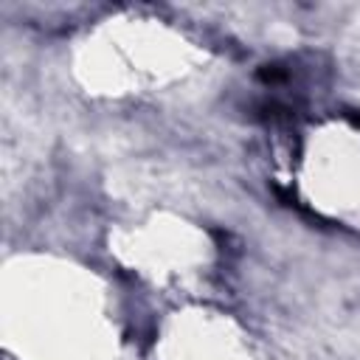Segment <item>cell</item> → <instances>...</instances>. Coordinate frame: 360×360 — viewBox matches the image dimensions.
Masks as SVG:
<instances>
[{"label":"cell","mask_w":360,"mask_h":360,"mask_svg":"<svg viewBox=\"0 0 360 360\" xmlns=\"http://www.w3.org/2000/svg\"><path fill=\"white\" fill-rule=\"evenodd\" d=\"M256 76H259V82H264V84H278V82L287 79V70H284L281 65H262V68L256 70Z\"/></svg>","instance_id":"6da1fadb"},{"label":"cell","mask_w":360,"mask_h":360,"mask_svg":"<svg viewBox=\"0 0 360 360\" xmlns=\"http://www.w3.org/2000/svg\"><path fill=\"white\" fill-rule=\"evenodd\" d=\"M346 118H349V121H352V124H354V127L360 129V112H354V110H349V112H346Z\"/></svg>","instance_id":"7a4b0ae2"}]
</instances>
